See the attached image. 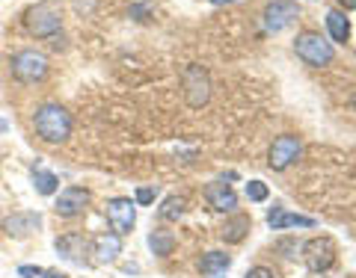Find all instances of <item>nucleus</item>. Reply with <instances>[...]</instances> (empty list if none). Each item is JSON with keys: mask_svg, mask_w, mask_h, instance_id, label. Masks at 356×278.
<instances>
[{"mask_svg": "<svg viewBox=\"0 0 356 278\" xmlns=\"http://www.w3.org/2000/svg\"><path fill=\"white\" fill-rule=\"evenodd\" d=\"M33 128H36L42 142H51V146H60L72 137V113L60 104H42L33 116Z\"/></svg>", "mask_w": 356, "mask_h": 278, "instance_id": "nucleus-1", "label": "nucleus"}, {"mask_svg": "<svg viewBox=\"0 0 356 278\" xmlns=\"http://www.w3.org/2000/svg\"><path fill=\"white\" fill-rule=\"evenodd\" d=\"M24 27L30 30V36L36 39H57V33L63 27V9L57 0H42V3L30 6L24 12Z\"/></svg>", "mask_w": 356, "mask_h": 278, "instance_id": "nucleus-2", "label": "nucleus"}, {"mask_svg": "<svg viewBox=\"0 0 356 278\" xmlns=\"http://www.w3.org/2000/svg\"><path fill=\"white\" fill-rule=\"evenodd\" d=\"M13 74L18 77L21 83L36 86V83H42L44 77H48V57H44L42 51H36V48L18 51L13 57Z\"/></svg>", "mask_w": 356, "mask_h": 278, "instance_id": "nucleus-3", "label": "nucleus"}, {"mask_svg": "<svg viewBox=\"0 0 356 278\" xmlns=\"http://www.w3.org/2000/svg\"><path fill=\"white\" fill-rule=\"evenodd\" d=\"M294 51H297V57L303 60L306 65H312V69L330 65V62H332V57H336L332 44H330L327 39H321L318 33H303V36H297Z\"/></svg>", "mask_w": 356, "mask_h": 278, "instance_id": "nucleus-4", "label": "nucleus"}, {"mask_svg": "<svg viewBox=\"0 0 356 278\" xmlns=\"http://www.w3.org/2000/svg\"><path fill=\"white\" fill-rule=\"evenodd\" d=\"M300 151H303V142L294 133H282V137L273 139L270 146V154H267V166H270L273 172H285L291 163H297Z\"/></svg>", "mask_w": 356, "mask_h": 278, "instance_id": "nucleus-5", "label": "nucleus"}, {"mask_svg": "<svg viewBox=\"0 0 356 278\" xmlns=\"http://www.w3.org/2000/svg\"><path fill=\"white\" fill-rule=\"evenodd\" d=\"M181 83H184L187 104H191L193 110L208 104V98H211V80H208V71L202 69V65H187L184 74H181Z\"/></svg>", "mask_w": 356, "mask_h": 278, "instance_id": "nucleus-6", "label": "nucleus"}, {"mask_svg": "<svg viewBox=\"0 0 356 278\" xmlns=\"http://www.w3.org/2000/svg\"><path fill=\"white\" fill-rule=\"evenodd\" d=\"M303 263L312 272H327L336 263V243H332V237H312L303 246Z\"/></svg>", "mask_w": 356, "mask_h": 278, "instance_id": "nucleus-7", "label": "nucleus"}, {"mask_svg": "<svg viewBox=\"0 0 356 278\" xmlns=\"http://www.w3.org/2000/svg\"><path fill=\"white\" fill-rule=\"evenodd\" d=\"M300 18V6L294 0H270L264 6V27L267 33H282L285 27H291Z\"/></svg>", "mask_w": 356, "mask_h": 278, "instance_id": "nucleus-8", "label": "nucleus"}, {"mask_svg": "<svg viewBox=\"0 0 356 278\" xmlns=\"http://www.w3.org/2000/svg\"><path fill=\"white\" fill-rule=\"evenodd\" d=\"M104 216L110 222V228L122 237V234H131L134 222H137V207H134L131 198H110L104 205Z\"/></svg>", "mask_w": 356, "mask_h": 278, "instance_id": "nucleus-9", "label": "nucleus"}, {"mask_svg": "<svg viewBox=\"0 0 356 278\" xmlns=\"http://www.w3.org/2000/svg\"><path fill=\"white\" fill-rule=\"evenodd\" d=\"M86 205H89V190H83V186H65V190L57 196L54 210H57V216L72 219V216H81L86 210Z\"/></svg>", "mask_w": 356, "mask_h": 278, "instance_id": "nucleus-10", "label": "nucleus"}, {"mask_svg": "<svg viewBox=\"0 0 356 278\" xmlns=\"http://www.w3.org/2000/svg\"><path fill=\"white\" fill-rule=\"evenodd\" d=\"M205 198H208L211 210H217V214H235V207H238V196L226 181L208 184L205 186Z\"/></svg>", "mask_w": 356, "mask_h": 278, "instance_id": "nucleus-11", "label": "nucleus"}, {"mask_svg": "<svg viewBox=\"0 0 356 278\" xmlns=\"http://www.w3.org/2000/svg\"><path fill=\"white\" fill-rule=\"evenodd\" d=\"M57 252H60V258L63 261H69V263H83V254H86V249H89V243H86V237L83 234H77V231H69V234H63V237H57Z\"/></svg>", "mask_w": 356, "mask_h": 278, "instance_id": "nucleus-12", "label": "nucleus"}, {"mask_svg": "<svg viewBox=\"0 0 356 278\" xmlns=\"http://www.w3.org/2000/svg\"><path fill=\"white\" fill-rule=\"evenodd\" d=\"M267 225H270L273 231H282V228H315L318 222L312 216H300V214H288L285 207L276 205L270 214H267Z\"/></svg>", "mask_w": 356, "mask_h": 278, "instance_id": "nucleus-13", "label": "nucleus"}, {"mask_svg": "<svg viewBox=\"0 0 356 278\" xmlns=\"http://www.w3.org/2000/svg\"><path fill=\"white\" fill-rule=\"evenodd\" d=\"M42 225V216L39 214H13L9 219H3V231L9 237H30V234H36Z\"/></svg>", "mask_w": 356, "mask_h": 278, "instance_id": "nucleus-14", "label": "nucleus"}, {"mask_svg": "<svg viewBox=\"0 0 356 278\" xmlns=\"http://www.w3.org/2000/svg\"><path fill=\"white\" fill-rule=\"evenodd\" d=\"M122 252V240L119 234H98L92 240V254H95V263H113Z\"/></svg>", "mask_w": 356, "mask_h": 278, "instance_id": "nucleus-15", "label": "nucleus"}, {"mask_svg": "<svg viewBox=\"0 0 356 278\" xmlns=\"http://www.w3.org/2000/svg\"><path fill=\"white\" fill-rule=\"evenodd\" d=\"M250 228H252L250 216H232V219H226V225L220 228V237L226 243H241L250 234Z\"/></svg>", "mask_w": 356, "mask_h": 278, "instance_id": "nucleus-16", "label": "nucleus"}, {"mask_svg": "<svg viewBox=\"0 0 356 278\" xmlns=\"http://www.w3.org/2000/svg\"><path fill=\"white\" fill-rule=\"evenodd\" d=\"M229 266H232V258L222 252H208V254H202V261H199V270L205 275H220V272H226Z\"/></svg>", "mask_w": 356, "mask_h": 278, "instance_id": "nucleus-17", "label": "nucleus"}, {"mask_svg": "<svg viewBox=\"0 0 356 278\" xmlns=\"http://www.w3.org/2000/svg\"><path fill=\"white\" fill-rule=\"evenodd\" d=\"M327 30H330L332 42H348V36H350V21L344 18L339 9H332V12H327Z\"/></svg>", "mask_w": 356, "mask_h": 278, "instance_id": "nucleus-18", "label": "nucleus"}, {"mask_svg": "<svg viewBox=\"0 0 356 278\" xmlns=\"http://www.w3.org/2000/svg\"><path fill=\"white\" fill-rule=\"evenodd\" d=\"M33 186H36V193H42V196H54L60 190V177L48 169H33Z\"/></svg>", "mask_w": 356, "mask_h": 278, "instance_id": "nucleus-19", "label": "nucleus"}, {"mask_svg": "<svg viewBox=\"0 0 356 278\" xmlns=\"http://www.w3.org/2000/svg\"><path fill=\"white\" fill-rule=\"evenodd\" d=\"M172 246H175V237L170 234V231H152L149 234V249L154 254H161V258L172 254Z\"/></svg>", "mask_w": 356, "mask_h": 278, "instance_id": "nucleus-20", "label": "nucleus"}, {"mask_svg": "<svg viewBox=\"0 0 356 278\" xmlns=\"http://www.w3.org/2000/svg\"><path fill=\"white\" fill-rule=\"evenodd\" d=\"M184 207H187V202H184L181 196H170V198H166V202L161 205L158 214H161V219H166V222H178V219L184 216Z\"/></svg>", "mask_w": 356, "mask_h": 278, "instance_id": "nucleus-21", "label": "nucleus"}, {"mask_svg": "<svg viewBox=\"0 0 356 278\" xmlns=\"http://www.w3.org/2000/svg\"><path fill=\"white\" fill-rule=\"evenodd\" d=\"M247 198H250V202H264V198H267V184L250 181L247 184Z\"/></svg>", "mask_w": 356, "mask_h": 278, "instance_id": "nucleus-22", "label": "nucleus"}, {"mask_svg": "<svg viewBox=\"0 0 356 278\" xmlns=\"http://www.w3.org/2000/svg\"><path fill=\"white\" fill-rule=\"evenodd\" d=\"M158 184H154V186H140V190H137V205H152L154 202V198H158Z\"/></svg>", "mask_w": 356, "mask_h": 278, "instance_id": "nucleus-23", "label": "nucleus"}, {"mask_svg": "<svg viewBox=\"0 0 356 278\" xmlns=\"http://www.w3.org/2000/svg\"><path fill=\"white\" fill-rule=\"evenodd\" d=\"M18 275L21 278H51V272L48 270H42V266H18Z\"/></svg>", "mask_w": 356, "mask_h": 278, "instance_id": "nucleus-24", "label": "nucleus"}, {"mask_svg": "<svg viewBox=\"0 0 356 278\" xmlns=\"http://www.w3.org/2000/svg\"><path fill=\"white\" fill-rule=\"evenodd\" d=\"M247 278H276V272L270 270V266H252V270L247 272Z\"/></svg>", "mask_w": 356, "mask_h": 278, "instance_id": "nucleus-25", "label": "nucleus"}, {"mask_svg": "<svg viewBox=\"0 0 356 278\" xmlns=\"http://www.w3.org/2000/svg\"><path fill=\"white\" fill-rule=\"evenodd\" d=\"M134 21H146V15H152V6H146V3H143V6H131V12H128Z\"/></svg>", "mask_w": 356, "mask_h": 278, "instance_id": "nucleus-26", "label": "nucleus"}, {"mask_svg": "<svg viewBox=\"0 0 356 278\" xmlns=\"http://www.w3.org/2000/svg\"><path fill=\"white\" fill-rule=\"evenodd\" d=\"M341 6L344 9H356V0H341Z\"/></svg>", "mask_w": 356, "mask_h": 278, "instance_id": "nucleus-27", "label": "nucleus"}, {"mask_svg": "<svg viewBox=\"0 0 356 278\" xmlns=\"http://www.w3.org/2000/svg\"><path fill=\"white\" fill-rule=\"evenodd\" d=\"M211 3H235V0H211Z\"/></svg>", "mask_w": 356, "mask_h": 278, "instance_id": "nucleus-28", "label": "nucleus"}, {"mask_svg": "<svg viewBox=\"0 0 356 278\" xmlns=\"http://www.w3.org/2000/svg\"><path fill=\"white\" fill-rule=\"evenodd\" d=\"M51 278H69V275H63V272H51Z\"/></svg>", "mask_w": 356, "mask_h": 278, "instance_id": "nucleus-29", "label": "nucleus"}, {"mask_svg": "<svg viewBox=\"0 0 356 278\" xmlns=\"http://www.w3.org/2000/svg\"><path fill=\"white\" fill-rule=\"evenodd\" d=\"M0 130H6V121H0Z\"/></svg>", "mask_w": 356, "mask_h": 278, "instance_id": "nucleus-30", "label": "nucleus"}, {"mask_svg": "<svg viewBox=\"0 0 356 278\" xmlns=\"http://www.w3.org/2000/svg\"><path fill=\"white\" fill-rule=\"evenodd\" d=\"M353 110H356V95H353Z\"/></svg>", "mask_w": 356, "mask_h": 278, "instance_id": "nucleus-31", "label": "nucleus"}]
</instances>
